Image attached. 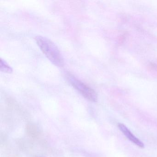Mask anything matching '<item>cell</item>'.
<instances>
[{"instance_id":"cell-3","label":"cell","mask_w":157,"mask_h":157,"mask_svg":"<svg viewBox=\"0 0 157 157\" xmlns=\"http://www.w3.org/2000/svg\"><path fill=\"white\" fill-rule=\"evenodd\" d=\"M118 127L126 137L130 141L140 148L144 147V144L140 140L137 138L130 130L124 124L119 123Z\"/></svg>"},{"instance_id":"cell-7","label":"cell","mask_w":157,"mask_h":157,"mask_svg":"<svg viewBox=\"0 0 157 157\" xmlns=\"http://www.w3.org/2000/svg\"><path fill=\"white\" fill-rule=\"evenodd\" d=\"M149 67L150 68V69L151 70H153L157 71V65L155 64H151L150 65H149Z\"/></svg>"},{"instance_id":"cell-8","label":"cell","mask_w":157,"mask_h":157,"mask_svg":"<svg viewBox=\"0 0 157 157\" xmlns=\"http://www.w3.org/2000/svg\"><path fill=\"white\" fill-rule=\"evenodd\" d=\"M35 157H44V156H35Z\"/></svg>"},{"instance_id":"cell-5","label":"cell","mask_w":157,"mask_h":157,"mask_svg":"<svg viewBox=\"0 0 157 157\" xmlns=\"http://www.w3.org/2000/svg\"><path fill=\"white\" fill-rule=\"evenodd\" d=\"M18 147L20 148L21 150L23 151H30V150L32 149V146L31 143L29 141L24 139H20L17 141Z\"/></svg>"},{"instance_id":"cell-2","label":"cell","mask_w":157,"mask_h":157,"mask_svg":"<svg viewBox=\"0 0 157 157\" xmlns=\"http://www.w3.org/2000/svg\"><path fill=\"white\" fill-rule=\"evenodd\" d=\"M67 78L71 86L78 91L85 99L94 102L97 101L98 96L93 89L71 74H67Z\"/></svg>"},{"instance_id":"cell-6","label":"cell","mask_w":157,"mask_h":157,"mask_svg":"<svg viewBox=\"0 0 157 157\" xmlns=\"http://www.w3.org/2000/svg\"><path fill=\"white\" fill-rule=\"evenodd\" d=\"M0 70L2 71L5 73H11L12 72L13 69L5 60L1 59Z\"/></svg>"},{"instance_id":"cell-1","label":"cell","mask_w":157,"mask_h":157,"mask_svg":"<svg viewBox=\"0 0 157 157\" xmlns=\"http://www.w3.org/2000/svg\"><path fill=\"white\" fill-rule=\"evenodd\" d=\"M35 39L41 51L51 63L58 67L64 66L63 56L55 43L44 36H36Z\"/></svg>"},{"instance_id":"cell-4","label":"cell","mask_w":157,"mask_h":157,"mask_svg":"<svg viewBox=\"0 0 157 157\" xmlns=\"http://www.w3.org/2000/svg\"><path fill=\"white\" fill-rule=\"evenodd\" d=\"M26 135L34 140H38L42 136V133L39 128L35 124L29 123L25 126Z\"/></svg>"}]
</instances>
